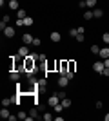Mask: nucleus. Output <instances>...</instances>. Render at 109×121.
Masks as SVG:
<instances>
[{"mask_svg":"<svg viewBox=\"0 0 109 121\" xmlns=\"http://www.w3.org/2000/svg\"><path fill=\"white\" fill-rule=\"evenodd\" d=\"M105 69V65H104V61H95L93 63V71L95 72H98V74H102V71Z\"/></svg>","mask_w":109,"mask_h":121,"instance_id":"f257e3e1","label":"nucleus"},{"mask_svg":"<svg viewBox=\"0 0 109 121\" xmlns=\"http://www.w3.org/2000/svg\"><path fill=\"white\" fill-rule=\"evenodd\" d=\"M31 52H29V49H27V45H22V47H18V56L20 58H26V56H29Z\"/></svg>","mask_w":109,"mask_h":121,"instance_id":"f03ea898","label":"nucleus"},{"mask_svg":"<svg viewBox=\"0 0 109 121\" xmlns=\"http://www.w3.org/2000/svg\"><path fill=\"white\" fill-rule=\"evenodd\" d=\"M4 36H5V38H13V36H15V27L7 25V27L4 29Z\"/></svg>","mask_w":109,"mask_h":121,"instance_id":"7ed1b4c3","label":"nucleus"},{"mask_svg":"<svg viewBox=\"0 0 109 121\" xmlns=\"http://www.w3.org/2000/svg\"><path fill=\"white\" fill-rule=\"evenodd\" d=\"M69 81H71V80H69L67 76H60V78H58V87H67Z\"/></svg>","mask_w":109,"mask_h":121,"instance_id":"20e7f679","label":"nucleus"},{"mask_svg":"<svg viewBox=\"0 0 109 121\" xmlns=\"http://www.w3.org/2000/svg\"><path fill=\"white\" fill-rule=\"evenodd\" d=\"M49 38H51V42H55V43H58V42L62 40V35H60L58 31H53V33H51V36H49Z\"/></svg>","mask_w":109,"mask_h":121,"instance_id":"39448f33","label":"nucleus"},{"mask_svg":"<svg viewBox=\"0 0 109 121\" xmlns=\"http://www.w3.org/2000/svg\"><path fill=\"white\" fill-rule=\"evenodd\" d=\"M33 40H35V38H33V36L29 35V33H26V35L22 36V42H24L26 45H31V43H33Z\"/></svg>","mask_w":109,"mask_h":121,"instance_id":"423d86ee","label":"nucleus"},{"mask_svg":"<svg viewBox=\"0 0 109 121\" xmlns=\"http://www.w3.org/2000/svg\"><path fill=\"white\" fill-rule=\"evenodd\" d=\"M47 103H49L51 107H55V105H58V103H60V98H58L57 94H53V96L49 98V99H47Z\"/></svg>","mask_w":109,"mask_h":121,"instance_id":"0eeeda50","label":"nucleus"},{"mask_svg":"<svg viewBox=\"0 0 109 121\" xmlns=\"http://www.w3.org/2000/svg\"><path fill=\"white\" fill-rule=\"evenodd\" d=\"M98 56L102 58V60H105V58H109V47H104V49H100Z\"/></svg>","mask_w":109,"mask_h":121,"instance_id":"6e6552de","label":"nucleus"},{"mask_svg":"<svg viewBox=\"0 0 109 121\" xmlns=\"http://www.w3.org/2000/svg\"><path fill=\"white\" fill-rule=\"evenodd\" d=\"M11 114H9V110H7V107H2V110H0V117L2 119H7Z\"/></svg>","mask_w":109,"mask_h":121,"instance_id":"1a4fd4ad","label":"nucleus"},{"mask_svg":"<svg viewBox=\"0 0 109 121\" xmlns=\"http://www.w3.org/2000/svg\"><path fill=\"white\" fill-rule=\"evenodd\" d=\"M93 15H95V18H102V16H104V11L100 9V7H95V9H93Z\"/></svg>","mask_w":109,"mask_h":121,"instance_id":"9d476101","label":"nucleus"},{"mask_svg":"<svg viewBox=\"0 0 109 121\" xmlns=\"http://www.w3.org/2000/svg\"><path fill=\"white\" fill-rule=\"evenodd\" d=\"M9 78H11L13 81H18V80H20V72H18V71H11Z\"/></svg>","mask_w":109,"mask_h":121,"instance_id":"9b49d317","label":"nucleus"},{"mask_svg":"<svg viewBox=\"0 0 109 121\" xmlns=\"http://www.w3.org/2000/svg\"><path fill=\"white\" fill-rule=\"evenodd\" d=\"M9 9L18 11V0H9Z\"/></svg>","mask_w":109,"mask_h":121,"instance_id":"f8f14e48","label":"nucleus"},{"mask_svg":"<svg viewBox=\"0 0 109 121\" xmlns=\"http://www.w3.org/2000/svg\"><path fill=\"white\" fill-rule=\"evenodd\" d=\"M62 105H64V108H69V107L73 105V101L69 99V98H64V99H62Z\"/></svg>","mask_w":109,"mask_h":121,"instance_id":"ddd939ff","label":"nucleus"},{"mask_svg":"<svg viewBox=\"0 0 109 121\" xmlns=\"http://www.w3.org/2000/svg\"><path fill=\"white\" fill-rule=\"evenodd\" d=\"M91 18H95V15H93V11L89 9V11H85V13H84V20H91Z\"/></svg>","mask_w":109,"mask_h":121,"instance_id":"4468645a","label":"nucleus"},{"mask_svg":"<svg viewBox=\"0 0 109 121\" xmlns=\"http://www.w3.org/2000/svg\"><path fill=\"white\" fill-rule=\"evenodd\" d=\"M26 16H27L26 9H18V13H16V18H22V20H24V18H26Z\"/></svg>","mask_w":109,"mask_h":121,"instance_id":"2eb2a0df","label":"nucleus"},{"mask_svg":"<svg viewBox=\"0 0 109 121\" xmlns=\"http://www.w3.org/2000/svg\"><path fill=\"white\" fill-rule=\"evenodd\" d=\"M46 69H47V71H53V69L57 71V61H49V63L46 65Z\"/></svg>","mask_w":109,"mask_h":121,"instance_id":"dca6fc26","label":"nucleus"},{"mask_svg":"<svg viewBox=\"0 0 109 121\" xmlns=\"http://www.w3.org/2000/svg\"><path fill=\"white\" fill-rule=\"evenodd\" d=\"M85 5L89 9H93V7H96V0H85Z\"/></svg>","mask_w":109,"mask_h":121,"instance_id":"f3484780","label":"nucleus"},{"mask_svg":"<svg viewBox=\"0 0 109 121\" xmlns=\"http://www.w3.org/2000/svg\"><path fill=\"white\" fill-rule=\"evenodd\" d=\"M75 38H76V42H78V43H82V42L85 40V36H84V33H78V35L75 36Z\"/></svg>","mask_w":109,"mask_h":121,"instance_id":"a211bd4d","label":"nucleus"},{"mask_svg":"<svg viewBox=\"0 0 109 121\" xmlns=\"http://www.w3.org/2000/svg\"><path fill=\"white\" fill-rule=\"evenodd\" d=\"M75 69H76V63H75L73 60H69V71L67 72H75Z\"/></svg>","mask_w":109,"mask_h":121,"instance_id":"6ab92c4d","label":"nucleus"},{"mask_svg":"<svg viewBox=\"0 0 109 121\" xmlns=\"http://www.w3.org/2000/svg\"><path fill=\"white\" fill-rule=\"evenodd\" d=\"M91 52H93V54H98V52H100V47L96 45V43H93V45H91Z\"/></svg>","mask_w":109,"mask_h":121,"instance_id":"aec40b11","label":"nucleus"},{"mask_svg":"<svg viewBox=\"0 0 109 121\" xmlns=\"http://www.w3.org/2000/svg\"><path fill=\"white\" fill-rule=\"evenodd\" d=\"M11 103H13V99H9V98H4V99H2V107H9Z\"/></svg>","mask_w":109,"mask_h":121,"instance_id":"412c9836","label":"nucleus"},{"mask_svg":"<svg viewBox=\"0 0 109 121\" xmlns=\"http://www.w3.org/2000/svg\"><path fill=\"white\" fill-rule=\"evenodd\" d=\"M24 24H26V27L33 25V18H31V16H26V18H24Z\"/></svg>","mask_w":109,"mask_h":121,"instance_id":"4be33fe9","label":"nucleus"},{"mask_svg":"<svg viewBox=\"0 0 109 121\" xmlns=\"http://www.w3.org/2000/svg\"><path fill=\"white\" fill-rule=\"evenodd\" d=\"M55 94H57V96L60 98V101H62L64 98H67V96H66V91H57V92H55Z\"/></svg>","mask_w":109,"mask_h":121,"instance_id":"5701e85b","label":"nucleus"},{"mask_svg":"<svg viewBox=\"0 0 109 121\" xmlns=\"http://www.w3.org/2000/svg\"><path fill=\"white\" fill-rule=\"evenodd\" d=\"M53 108H55V112H62V110H64V105H62V101H60L58 105H55Z\"/></svg>","mask_w":109,"mask_h":121,"instance_id":"b1692460","label":"nucleus"},{"mask_svg":"<svg viewBox=\"0 0 109 121\" xmlns=\"http://www.w3.org/2000/svg\"><path fill=\"white\" fill-rule=\"evenodd\" d=\"M42 119H44V121H51V119H53V114H49V112H46V114L42 116Z\"/></svg>","mask_w":109,"mask_h":121,"instance_id":"393cba45","label":"nucleus"},{"mask_svg":"<svg viewBox=\"0 0 109 121\" xmlns=\"http://www.w3.org/2000/svg\"><path fill=\"white\" fill-rule=\"evenodd\" d=\"M76 35H78V27H75V29H69V36H73V38H75Z\"/></svg>","mask_w":109,"mask_h":121,"instance_id":"a878e982","label":"nucleus"},{"mask_svg":"<svg viewBox=\"0 0 109 121\" xmlns=\"http://www.w3.org/2000/svg\"><path fill=\"white\" fill-rule=\"evenodd\" d=\"M102 40H104V43H109V33H104V35H102Z\"/></svg>","mask_w":109,"mask_h":121,"instance_id":"bb28decb","label":"nucleus"},{"mask_svg":"<svg viewBox=\"0 0 109 121\" xmlns=\"http://www.w3.org/2000/svg\"><path fill=\"white\" fill-rule=\"evenodd\" d=\"M24 20H22V18H16V27H24Z\"/></svg>","mask_w":109,"mask_h":121,"instance_id":"cd10ccee","label":"nucleus"},{"mask_svg":"<svg viewBox=\"0 0 109 121\" xmlns=\"http://www.w3.org/2000/svg\"><path fill=\"white\" fill-rule=\"evenodd\" d=\"M29 116H33V117H38V108H31V114Z\"/></svg>","mask_w":109,"mask_h":121,"instance_id":"c85d7f7f","label":"nucleus"},{"mask_svg":"<svg viewBox=\"0 0 109 121\" xmlns=\"http://www.w3.org/2000/svg\"><path fill=\"white\" fill-rule=\"evenodd\" d=\"M33 45H36V47H38V45H42L40 38H35V40H33Z\"/></svg>","mask_w":109,"mask_h":121,"instance_id":"c756f323","label":"nucleus"},{"mask_svg":"<svg viewBox=\"0 0 109 121\" xmlns=\"http://www.w3.org/2000/svg\"><path fill=\"white\" fill-rule=\"evenodd\" d=\"M102 76H105V78H107V76H109V67H105L104 71H102Z\"/></svg>","mask_w":109,"mask_h":121,"instance_id":"7c9ffc66","label":"nucleus"},{"mask_svg":"<svg viewBox=\"0 0 109 121\" xmlns=\"http://www.w3.org/2000/svg\"><path fill=\"white\" fill-rule=\"evenodd\" d=\"M26 112H18V119H26Z\"/></svg>","mask_w":109,"mask_h":121,"instance_id":"2f4dec72","label":"nucleus"},{"mask_svg":"<svg viewBox=\"0 0 109 121\" xmlns=\"http://www.w3.org/2000/svg\"><path fill=\"white\" fill-rule=\"evenodd\" d=\"M78 7H87V5H85V0H80V2H78Z\"/></svg>","mask_w":109,"mask_h":121,"instance_id":"473e14b6","label":"nucleus"},{"mask_svg":"<svg viewBox=\"0 0 109 121\" xmlns=\"http://www.w3.org/2000/svg\"><path fill=\"white\" fill-rule=\"evenodd\" d=\"M95 107H96V108H102V107H104V103H102V101H96V103H95Z\"/></svg>","mask_w":109,"mask_h":121,"instance_id":"72a5a7b5","label":"nucleus"},{"mask_svg":"<svg viewBox=\"0 0 109 121\" xmlns=\"http://www.w3.org/2000/svg\"><path fill=\"white\" fill-rule=\"evenodd\" d=\"M9 20H11L9 15H4V22H5V24H9Z\"/></svg>","mask_w":109,"mask_h":121,"instance_id":"f704fd0d","label":"nucleus"},{"mask_svg":"<svg viewBox=\"0 0 109 121\" xmlns=\"http://www.w3.org/2000/svg\"><path fill=\"white\" fill-rule=\"evenodd\" d=\"M69 78V80H73V78H75V72H67V74H66Z\"/></svg>","mask_w":109,"mask_h":121,"instance_id":"c9c22d12","label":"nucleus"},{"mask_svg":"<svg viewBox=\"0 0 109 121\" xmlns=\"http://www.w3.org/2000/svg\"><path fill=\"white\" fill-rule=\"evenodd\" d=\"M104 65H105V67H109V58H105V60H104Z\"/></svg>","mask_w":109,"mask_h":121,"instance_id":"e433bc0d","label":"nucleus"},{"mask_svg":"<svg viewBox=\"0 0 109 121\" xmlns=\"http://www.w3.org/2000/svg\"><path fill=\"white\" fill-rule=\"evenodd\" d=\"M104 119H105V121H109V112H107V114L104 116Z\"/></svg>","mask_w":109,"mask_h":121,"instance_id":"4c0bfd02","label":"nucleus"}]
</instances>
